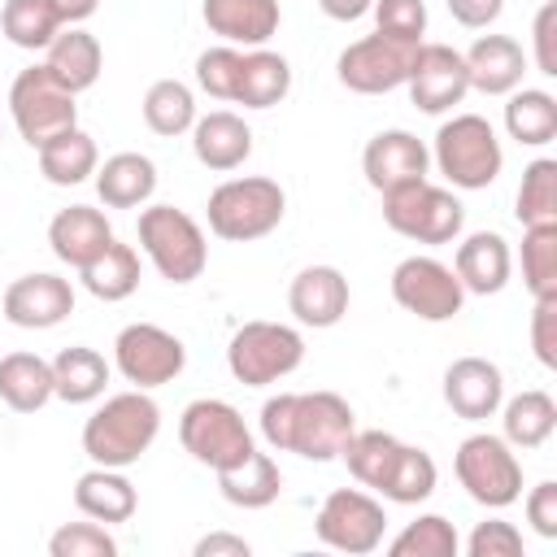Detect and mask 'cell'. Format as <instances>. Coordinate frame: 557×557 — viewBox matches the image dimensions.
Wrapping results in <instances>:
<instances>
[{
    "label": "cell",
    "mask_w": 557,
    "mask_h": 557,
    "mask_svg": "<svg viewBox=\"0 0 557 557\" xmlns=\"http://www.w3.org/2000/svg\"><path fill=\"white\" fill-rule=\"evenodd\" d=\"M157 435H161V405L144 387H135L96 405V413L83 422V453L91 457V466L126 470L152 448Z\"/></svg>",
    "instance_id": "cell-1"
},
{
    "label": "cell",
    "mask_w": 557,
    "mask_h": 557,
    "mask_svg": "<svg viewBox=\"0 0 557 557\" xmlns=\"http://www.w3.org/2000/svg\"><path fill=\"white\" fill-rule=\"evenodd\" d=\"M435 170L461 187V191H483L500 178L505 170V148L496 139V126L479 113H453L448 122H440L435 131V148H431Z\"/></svg>",
    "instance_id": "cell-2"
},
{
    "label": "cell",
    "mask_w": 557,
    "mask_h": 557,
    "mask_svg": "<svg viewBox=\"0 0 557 557\" xmlns=\"http://www.w3.org/2000/svg\"><path fill=\"white\" fill-rule=\"evenodd\" d=\"M283 213H287V191L265 174L226 178L209 191V205H205L209 231L226 244H252L270 235L283 222Z\"/></svg>",
    "instance_id": "cell-3"
},
{
    "label": "cell",
    "mask_w": 557,
    "mask_h": 557,
    "mask_svg": "<svg viewBox=\"0 0 557 557\" xmlns=\"http://www.w3.org/2000/svg\"><path fill=\"white\" fill-rule=\"evenodd\" d=\"M139 248L148 252V261L157 265V274L174 287L196 283L209 265V244L205 231L191 213L174 209V205H148L139 213Z\"/></svg>",
    "instance_id": "cell-4"
},
{
    "label": "cell",
    "mask_w": 557,
    "mask_h": 557,
    "mask_svg": "<svg viewBox=\"0 0 557 557\" xmlns=\"http://www.w3.org/2000/svg\"><path fill=\"white\" fill-rule=\"evenodd\" d=\"M383 222L413 244H453L466 226V209L448 187L413 178L383 191Z\"/></svg>",
    "instance_id": "cell-5"
},
{
    "label": "cell",
    "mask_w": 557,
    "mask_h": 557,
    "mask_svg": "<svg viewBox=\"0 0 557 557\" xmlns=\"http://www.w3.org/2000/svg\"><path fill=\"white\" fill-rule=\"evenodd\" d=\"M453 470L466 496L483 509H509L522 496V461L505 444V435H492V431L466 435L453 453Z\"/></svg>",
    "instance_id": "cell-6"
},
{
    "label": "cell",
    "mask_w": 557,
    "mask_h": 557,
    "mask_svg": "<svg viewBox=\"0 0 557 557\" xmlns=\"http://www.w3.org/2000/svg\"><path fill=\"white\" fill-rule=\"evenodd\" d=\"M305 361V335L287 322H244L226 344V370L244 387H270Z\"/></svg>",
    "instance_id": "cell-7"
},
{
    "label": "cell",
    "mask_w": 557,
    "mask_h": 557,
    "mask_svg": "<svg viewBox=\"0 0 557 557\" xmlns=\"http://www.w3.org/2000/svg\"><path fill=\"white\" fill-rule=\"evenodd\" d=\"M178 440H183V448H187L200 466H209L213 474L226 470V466H235V461H244V457L257 448V444H252V431H248V422H244V413H239L235 405L218 400V396H200V400H191V405L183 409V418H178Z\"/></svg>",
    "instance_id": "cell-8"
},
{
    "label": "cell",
    "mask_w": 557,
    "mask_h": 557,
    "mask_svg": "<svg viewBox=\"0 0 557 557\" xmlns=\"http://www.w3.org/2000/svg\"><path fill=\"white\" fill-rule=\"evenodd\" d=\"M9 113H13V126L17 135L30 144V148H44L52 135L78 126V104H74V91H65L48 70L44 61L22 70L9 87Z\"/></svg>",
    "instance_id": "cell-9"
},
{
    "label": "cell",
    "mask_w": 557,
    "mask_h": 557,
    "mask_svg": "<svg viewBox=\"0 0 557 557\" xmlns=\"http://www.w3.org/2000/svg\"><path fill=\"white\" fill-rule=\"evenodd\" d=\"M113 366L126 383L152 392V387H165L183 374L187 366V348L174 331L157 326V322H131L117 331L113 339Z\"/></svg>",
    "instance_id": "cell-10"
},
{
    "label": "cell",
    "mask_w": 557,
    "mask_h": 557,
    "mask_svg": "<svg viewBox=\"0 0 557 557\" xmlns=\"http://www.w3.org/2000/svg\"><path fill=\"white\" fill-rule=\"evenodd\" d=\"M383 531H387V513L383 505L361 492V487H335L318 518H313V535L335 548V553H348V557H366L383 544Z\"/></svg>",
    "instance_id": "cell-11"
},
{
    "label": "cell",
    "mask_w": 557,
    "mask_h": 557,
    "mask_svg": "<svg viewBox=\"0 0 557 557\" xmlns=\"http://www.w3.org/2000/svg\"><path fill=\"white\" fill-rule=\"evenodd\" d=\"M392 300L422 318V322H448L461 313L466 305V287L461 278L453 274V265H444L440 257H405L396 270H392Z\"/></svg>",
    "instance_id": "cell-12"
},
{
    "label": "cell",
    "mask_w": 557,
    "mask_h": 557,
    "mask_svg": "<svg viewBox=\"0 0 557 557\" xmlns=\"http://www.w3.org/2000/svg\"><path fill=\"white\" fill-rule=\"evenodd\" d=\"M357 431L352 405L335 392H296V413H292V448L305 461H335Z\"/></svg>",
    "instance_id": "cell-13"
},
{
    "label": "cell",
    "mask_w": 557,
    "mask_h": 557,
    "mask_svg": "<svg viewBox=\"0 0 557 557\" xmlns=\"http://www.w3.org/2000/svg\"><path fill=\"white\" fill-rule=\"evenodd\" d=\"M413 48L418 44H405V39H392V35L374 30V35H366V39H357L339 52L335 74L357 96H383V91L405 87L409 65H413Z\"/></svg>",
    "instance_id": "cell-14"
},
{
    "label": "cell",
    "mask_w": 557,
    "mask_h": 557,
    "mask_svg": "<svg viewBox=\"0 0 557 557\" xmlns=\"http://www.w3.org/2000/svg\"><path fill=\"white\" fill-rule=\"evenodd\" d=\"M409 100L422 113H448L453 104L466 100L470 91V74H466V57L453 44H418L413 48V65H409Z\"/></svg>",
    "instance_id": "cell-15"
},
{
    "label": "cell",
    "mask_w": 557,
    "mask_h": 557,
    "mask_svg": "<svg viewBox=\"0 0 557 557\" xmlns=\"http://www.w3.org/2000/svg\"><path fill=\"white\" fill-rule=\"evenodd\" d=\"M0 309L22 331H48V326H57V322H65L74 313V287L61 274L35 270V274H22V278H13L4 287Z\"/></svg>",
    "instance_id": "cell-16"
},
{
    "label": "cell",
    "mask_w": 557,
    "mask_h": 557,
    "mask_svg": "<svg viewBox=\"0 0 557 557\" xmlns=\"http://www.w3.org/2000/svg\"><path fill=\"white\" fill-rule=\"evenodd\" d=\"M426 170H431V148L413 131H400V126L379 131L366 144V152H361V174H366V183L379 196L392 191V187H400V183L426 178Z\"/></svg>",
    "instance_id": "cell-17"
},
{
    "label": "cell",
    "mask_w": 557,
    "mask_h": 557,
    "mask_svg": "<svg viewBox=\"0 0 557 557\" xmlns=\"http://www.w3.org/2000/svg\"><path fill=\"white\" fill-rule=\"evenodd\" d=\"M505 400V374L496 361L487 357H457L448 370H444V405L466 418V422H487L496 418Z\"/></svg>",
    "instance_id": "cell-18"
},
{
    "label": "cell",
    "mask_w": 557,
    "mask_h": 557,
    "mask_svg": "<svg viewBox=\"0 0 557 557\" xmlns=\"http://www.w3.org/2000/svg\"><path fill=\"white\" fill-rule=\"evenodd\" d=\"M205 26L235 48H265L278 35L283 9L278 0H205L200 4Z\"/></svg>",
    "instance_id": "cell-19"
},
{
    "label": "cell",
    "mask_w": 557,
    "mask_h": 557,
    "mask_svg": "<svg viewBox=\"0 0 557 557\" xmlns=\"http://www.w3.org/2000/svg\"><path fill=\"white\" fill-rule=\"evenodd\" d=\"M287 309L300 326L326 331L348 313V278L335 265H305L287 287Z\"/></svg>",
    "instance_id": "cell-20"
},
{
    "label": "cell",
    "mask_w": 557,
    "mask_h": 557,
    "mask_svg": "<svg viewBox=\"0 0 557 557\" xmlns=\"http://www.w3.org/2000/svg\"><path fill=\"white\" fill-rule=\"evenodd\" d=\"M461 57H466L470 91H483V96H509L513 87H522L527 52H522L518 39H509V35H479Z\"/></svg>",
    "instance_id": "cell-21"
},
{
    "label": "cell",
    "mask_w": 557,
    "mask_h": 557,
    "mask_svg": "<svg viewBox=\"0 0 557 557\" xmlns=\"http://www.w3.org/2000/svg\"><path fill=\"white\" fill-rule=\"evenodd\" d=\"M191 152L205 170H239L252 157V126L231 109H213L191 122Z\"/></svg>",
    "instance_id": "cell-22"
},
{
    "label": "cell",
    "mask_w": 557,
    "mask_h": 557,
    "mask_svg": "<svg viewBox=\"0 0 557 557\" xmlns=\"http://www.w3.org/2000/svg\"><path fill=\"white\" fill-rule=\"evenodd\" d=\"M509 270H513V252L496 231H474L453 252V274L461 278L466 296H496L509 283Z\"/></svg>",
    "instance_id": "cell-23"
},
{
    "label": "cell",
    "mask_w": 557,
    "mask_h": 557,
    "mask_svg": "<svg viewBox=\"0 0 557 557\" xmlns=\"http://www.w3.org/2000/svg\"><path fill=\"white\" fill-rule=\"evenodd\" d=\"M48 244H52L57 261H65L70 270H83L87 261H96L113 244V226H109V218L100 209L70 205L48 222Z\"/></svg>",
    "instance_id": "cell-24"
},
{
    "label": "cell",
    "mask_w": 557,
    "mask_h": 557,
    "mask_svg": "<svg viewBox=\"0 0 557 557\" xmlns=\"http://www.w3.org/2000/svg\"><path fill=\"white\" fill-rule=\"evenodd\" d=\"M44 70L65 87V91H87V87H96V78H100V70H104V48H100V39L91 35V30H83V26H61L57 35H52V44L44 48Z\"/></svg>",
    "instance_id": "cell-25"
},
{
    "label": "cell",
    "mask_w": 557,
    "mask_h": 557,
    "mask_svg": "<svg viewBox=\"0 0 557 557\" xmlns=\"http://www.w3.org/2000/svg\"><path fill=\"white\" fill-rule=\"evenodd\" d=\"M96 196L104 209H139L157 191V165L144 152H113L96 165Z\"/></svg>",
    "instance_id": "cell-26"
},
{
    "label": "cell",
    "mask_w": 557,
    "mask_h": 557,
    "mask_svg": "<svg viewBox=\"0 0 557 557\" xmlns=\"http://www.w3.org/2000/svg\"><path fill=\"white\" fill-rule=\"evenodd\" d=\"M74 505H78L83 518H96V522L113 527V522H131V518H135L139 492H135V483H131L122 470H113V466H91V470L78 474V483H74Z\"/></svg>",
    "instance_id": "cell-27"
},
{
    "label": "cell",
    "mask_w": 557,
    "mask_h": 557,
    "mask_svg": "<svg viewBox=\"0 0 557 557\" xmlns=\"http://www.w3.org/2000/svg\"><path fill=\"white\" fill-rule=\"evenodd\" d=\"M218 492H222V500L235 505V509H265V505L278 500L283 474H278V466H274L270 453H257V448H252L244 461L218 470Z\"/></svg>",
    "instance_id": "cell-28"
},
{
    "label": "cell",
    "mask_w": 557,
    "mask_h": 557,
    "mask_svg": "<svg viewBox=\"0 0 557 557\" xmlns=\"http://www.w3.org/2000/svg\"><path fill=\"white\" fill-rule=\"evenodd\" d=\"M52 361L39 352H4L0 357V400L13 413H39L52 400Z\"/></svg>",
    "instance_id": "cell-29"
},
{
    "label": "cell",
    "mask_w": 557,
    "mask_h": 557,
    "mask_svg": "<svg viewBox=\"0 0 557 557\" xmlns=\"http://www.w3.org/2000/svg\"><path fill=\"white\" fill-rule=\"evenodd\" d=\"M109 383V361L87 348V344H70L52 357V392L65 405H91L104 396Z\"/></svg>",
    "instance_id": "cell-30"
},
{
    "label": "cell",
    "mask_w": 557,
    "mask_h": 557,
    "mask_svg": "<svg viewBox=\"0 0 557 557\" xmlns=\"http://www.w3.org/2000/svg\"><path fill=\"white\" fill-rule=\"evenodd\" d=\"M292 91V65L283 52L270 48H248L244 65H239V83H235V104L244 109H274L278 100H287Z\"/></svg>",
    "instance_id": "cell-31"
},
{
    "label": "cell",
    "mask_w": 557,
    "mask_h": 557,
    "mask_svg": "<svg viewBox=\"0 0 557 557\" xmlns=\"http://www.w3.org/2000/svg\"><path fill=\"white\" fill-rule=\"evenodd\" d=\"M39 152V174L52 183V187H78L96 174L100 165V152H96V139L83 131V126H70L61 135H52Z\"/></svg>",
    "instance_id": "cell-32"
},
{
    "label": "cell",
    "mask_w": 557,
    "mask_h": 557,
    "mask_svg": "<svg viewBox=\"0 0 557 557\" xmlns=\"http://www.w3.org/2000/svg\"><path fill=\"white\" fill-rule=\"evenodd\" d=\"M500 435L509 448H540L557 431V405L548 392L527 387L513 400H500Z\"/></svg>",
    "instance_id": "cell-33"
},
{
    "label": "cell",
    "mask_w": 557,
    "mask_h": 557,
    "mask_svg": "<svg viewBox=\"0 0 557 557\" xmlns=\"http://www.w3.org/2000/svg\"><path fill=\"white\" fill-rule=\"evenodd\" d=\"M505 131L522 148H544L557 139V96L544 87H513L505 96Z\"/></svg>",
    "instance_id": "cell-34"
},
{
    "label": "cell",
    "mask_w": 557,
    "mask_h": 557,
    "mask_svg": "<svg viewBox=\"0 0 557 557\" xmlns=\"http://www.w3.org/2000/svg\"><path fill=\"white\" fill-rule=\"evenodd\" d=\"M78 278H83V287H87L96 300L117 305V300L135 296V287H139V252H135L131 244H117V239H113L96 261H87V265L78 270Z\"/></svg>",
    "instance_id": "cell-35"
},
{
    "label": "cell",
    "mask_w": 557,
    "mask_h": 557,
    "mask_svg": "<svg viewBox=\"0 0 557 557\" xmlns=\"http://www.w3.org/2000/svg\"><path fill=\"white\" fill-rule=\"evenodd\" d=\"M435 483H440L435 457L426 448H418V444H400L392 466H387V474H383V483H379V492L392 505H422L435 492Z\"/></svg>",
    "instance_id": "cell-36"
},
{
    "label": "cell",
    "mask_w": 557,
    "mask_h": 557,
    "mask_svg": "<svg viewBox=\"0 0 557 557\" xmlns=\"http://www.w3.org/2000/svg\"><path fill=\"white\" fill-rule=\"evenodd\" d=\"M139 109H144V126H148L152 135H161V139L187 135L191 122L200 117L191 87L178 83V78H157V83L144 91V104H139Z\"/></svg>",
    "instance_id": "cell-37"
},
{
    "label": "cell",
    "mask_w": 557,
    "mask_h": 557,
    "mask_svg": "<svg viewBox=\"0 0 557 557\" xmlns=\"http://www.w3.org/2000/svg\"><path fill=\"white\" fill-rule=\"evenodd\" d=\"M513 218L522 226H557V161L535 157L522 170L518 196H513Z\"/></svg>",
    "instance_id": "cell-38"
},
{
    "label": "cell",
    "mask_w": 557,
    "mask_h": 557,
    "mask_svg": "<svg viewBox=\"0 0 557 557\" xmlns=\"http://www.w3.org/2000/svg\"><path fill=\"white\" fill-rule=\"evenodd\" d=\"M0 30L13 48L26 52H44L52 44V35L61 30V17L52 9V0H4L0 9Z\"/></svg>",
    "instance_id": "cell-39"
},
{
    "label": "cell",
    "mask_w": 557,
    "mask_h": 557,
    "mask_svg": "<svg viewBox=\"0 0 557 557\" xmlns=\"http://www.w3.org/2000/svg\"><path fill=\"white\" fill-rule=\"evenodd\" d=\"M461 540L457 527L444 513H418L413 522H405V531L387 544L392 557H457Z\"/></svg>",
    "instance_id": "cell-40"
},
{
    "label": "cell",
    "mask_w": 557,
    "mask_h": 557,
    "mask_svg": "<svg viewBox=\"0 0 557 557\" xmlns=\"http://www.w3.org/2000/svg\"><path fill=\"white\" fill-rule=\"evenodd\" d=\"M396 448H400V440L387 435V431H352L339 457H344L348 474H352L361 487H374V492H379V483H383V474H387Z\"/></svg>",
    "instance_id": "cell-41"
},
{
    "label": "cell",
    "mask_w": 557,
    "mask_h": 557,
    "mask_svg": "<svg viewBox=\"0 0 557 557\" xmlns=\"http://www.w3.org/2000/svg\"><path fill=\"white\" fill-rule=\"evenodd\" d=\"M522 283L535 300L557 296V226H522Z\"/></svg>",
    "instance_id": "cell-42"
},
{
    "label": "cell",
    "mask_w": 557,
    "mask_h": 557,
    "mask_svg": "<svg viewBox=\"0 0 557 557\" xmlns=\"http://www.w3.org/2000/svg\"><path fill=\"white\" fill-rule=\"evenodd\" d=\"M239 65H244V52L235 44H218V48H205L196 57V87L213 100H235V83H239Z\"/></svg>",
    "instance_id": "cell-43"
},
{
    "label": "cell",
    "mask_w": 557,
    "mask_h": 557,
    "mask_svg": "<svg viewBox=\"0 0 557 557\" xmlns=\"http://www.w3.org/2000/svg\"><path fill=\"white\" fill-rule=\"evenodd\" d=\"M48 553L52 557H117V540L96 518L91 522H65L52 531Z\"/></svg>",
    "instance_id": "cell-44"
},
{
    "label": "cell",
    "mask_w": 557,
    "mask_h": 557,
    "mask_svg": "<svg viewBox=\"0 0 557 557\" xmlns=\"http://www.w3.org/2000/svg\"><path fill=\"white\" fill-rule=\"evenodd\" d=\"M379 35L405 39V44H422L426 35V4L422 0H374L370 4Z\"/></svg>",
    "instance_id": "cell-45"
},
{
    "label": "cell",
    "mask_w": 557,
    "mask_h": 557,
    "mask_svg": "<svg viewBox=\"0 0 557 557\" xmlns=\"http://www.w3.org/2000/svg\"><path fill=\"white\" fill-rule=\"evenodd\" d=\"M466 553L470 557H522V531L505 518H487L470 531Z\"/></svg>",
    "instance_id": "cell-46"
},
{
    "label": "cell",
    "mask_w": 557,
    "mask_h": 557,
    "mask_svg": "<svg viewBox=\"0 0 557 557\" xmlns=\"http://www.w3.org/2000/svg\"><path fill=\"white\" fill-rule=\"evenodd\" d=\"M531 57L540 74L557 78V0H544L531 22Z\"/></svg>",
    "instance_id": "cell-47"
},
{
    "label": "cell",
    "mask_w": 557,
    "mask_h": 557,
    "mask_svg": "<svg viewBox=\"0 0 557 557\" xmlns=\"http://www.w3.org/2000/svg\"><path fill=\"white\" fill-rule=\"evenodd\" d=\"M531 348H535V361L544 370H557V296L535 300V313H531Z\"/></svg>",
    "instance_id": "cell-48"
},
{
    "label": "cell",
    "mask_w": 557,
    "mask_h": 557,
    "mask_svg": "<svg viewBox=\"0 0 557 557\" xmlns=\"http://www.w3.org/2000/svg\"><path fill=\"white\" fill-rule=\"evenodd\" d=\"M292 413H296V392H278L261 405V435L278 453L292 448Z\"/></svg>",
    "instance_id": "cell-49"
},
{
    "label": "cell",
    "mask_w": 557,
    "mask_h": 557,
    "mask_svg": "<svg viewBox=\"0 0 557 557\" xmlns=\"http://www.w3.org/2000/svg\"><path fill=\"white\" fill-rule=\"evenodd\" d=\"M527 522L535 535L557 540V483L553 479H544L527 492Z\"/></svg>",
    "instance_id": "cell-50"
},
{
    "label": "cell",
    "mask_w": 557,
    "mask_h": 557,
    "mask_svg": "<svg viewBox=\"0 0 557 557\" xmlns=\"http://www.w3.org/2000/svg\"><path fill=\"white\" fill-rule=\"evenodd\" d=\"M444 4H448L453 22L466 30H487L505 9V0H444Z\"/></svg>",
    "instance_id": "cell-51"
},
{
    "label": "cell",
    "mask_w": 557,
    "mask_h": 557,
    "mask_svg": "<svg viewBox=\"0 0 557 557\" xmlns=\"http://www.w3.org/2000/svg\"><path fill=\"white\" fill-rule=\"evenodd\" d=\"M248 553H252V544L231 531H209L196 540V557H248Z\"/></svg>",
    "instance_id": "cell-52"
},
{
    "label": "cell",
    "mask_w": 557,
    "mask_h": 557,
    "mask_svg": "<svg viewBox=\"0 0 557 557\" xmlns=\"http://www.w3.org/2000/svg\"><path fill=\"white\" fill-rule=\"evenodd\" d=\"M374 0H318V9L331 17V22H357L370 13Z\"/></svg>",
    "instance_id": "cell-53"
},
{
    "label": "cell",
    "mask_w": 557,
    "mask_h": 557,
    "mask_svg": "<svg viewBox=\"0 0 557 557\" xmlns=\"http://www.w3.org/2000/svg\"><path fill=\"white\" fill-rule=\"evenodd\" d=\"M52 9L61 17V26H83L100 9V0H52Z\"/></svg>",
    "instance_id": "cell-54"
}]
</instances>
